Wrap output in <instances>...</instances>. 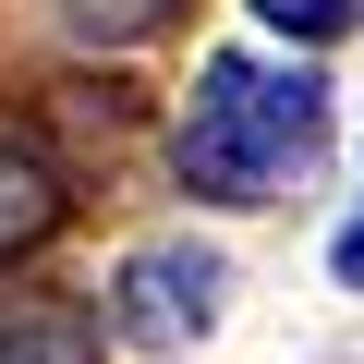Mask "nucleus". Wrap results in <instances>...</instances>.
Listing matches in <instances>:
<instances>
[{"mask_svg": "<svg viewBox=\"0 0 364 364\" xmlns=\"http://www.w3.org/2000/svg\"><path fill=\"white\" fill-rule=\"evenodd\" d=\"M316 146H328V85L304 61L207 49L195 97H182V134H170V170H182V195H207V207H279L316 170Z\"/></svg>", "mask_w": 364, "mask_h": 364, "instance_id": "1", "label": "nucleus"}, {"mask_svg": "<svg viewBox=\"0 0 364 364\" xmlns=\"http://www.w3.org/2000/svg\"><path fill=\"white\" fill-rule=\"evenodd\" d=\"M219 304H231V267L207 243H134L122 279H109V328L134 352H195L219 328Z\"/></svg>", "mask_w": 364, "mask_h": 364, "instance_id": "2", "label": "nucleus"}, {"mask_svg": "<svg viewBox=\"0 0 364 364\" xmlns=\"http://www.w3.org/2000/svg\"><path fill=\"white\" fill-rule=\"evenodd\" d=\"M61 207H73L61 158H49L25 122H0V255H37V243L61 231Z\"/></svg>", "mask_w": 364, "mask_h": 364, "instance_id": "3", "label": "nucleus"}, {"mask_svg": "<svg viewBox=\"0 0 364 364\" xmlns=\"http://www.w3.org/2000/svg\"><path fill=\"white\" fill-rule=\"evenodd\" d=\"M0 364H97V316L73 291H0Z\"/></svg>", "mask_w": 364, "mask_h": 364, "instance_id": "4", "label": "nucleus"}, {"mask_svg": "<svg viewBox=\"0 0 364 364\" xmlns=\"http://www.w3.org/2000/svg\"><path fill=\"white\" fill-rule=\"evenodd\" d=\"M49 13L73 25V37H97V49H134V37H158L182 0H49Z\"/></svg>", "mask_w": 364, "mask_h": 364, "instance_id": "5", "label": "nucleus"}, {"mask_svg": "<svg viewBox=\"0 0 364 364\" xmlns=\"http://www.w3.org/2000/svg\"><path fill=\"white\" fill-rule=\"evenodd\" d=\"M243 13H255L267 37H291V49H328V37L364 25V0H243Z\"/></svg>", "mask_w": 364, "mask_h": 364, "instance_id": "6", "label": "nucleus"}, {"mask_svg": "<svg viewBox=\"0 0 364 364\" xmlns=\"http://www.w3.org/2000/svg\"><path fill=\"white\" fill-rule=\"evenodd\" d=\"M328 279H340V291H364V219H340V243H328Z\"/></svg>", "mask_w": 364, "mask_h": 364, "instance_id": "7", "label": "nucleus"}]
</instances>
